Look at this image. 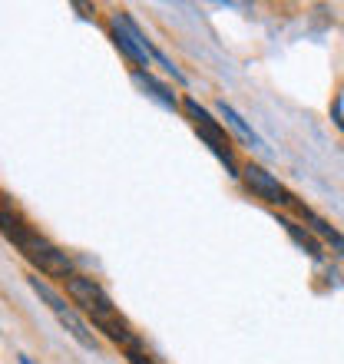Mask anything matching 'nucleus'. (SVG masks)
<instances>
[{"label": "nucleus", "instance_id": "nucleus-5", "mask_svg": "<svg viewBox=\"0 0 344 364\" xmlns=\"http://www.w3.org/2000/svg\"><path fill=\"white\" fill-rule=\"evenodd\" d=\"M109 33H113V43L116 50L123 53L129 63H136V70L149 67V60H153V43L146 40V33L136 27L133 17H126V14H116L113 23H109Z\"/></svg>", "mask_w": 344, "mask_h": 364}, {"label": "nucleus", "instance_id": "nucleus-4", "mask_svg": "<svg viewBox=\"0 0 344 364\" xmlns=\"http://www.w3.org/2000/svg\"><path fill=\"white\" fill-rule=\"evenodd\" d=\"M30 288H33V291L47 301V308L57 315V321L67 328L70 338H73L80 348H86V351H96V348H100V341H96V335L90 331V325H86L83 318L77 315V308H70L67 301H63V298H60L57 291L47 285V282H40V275H30Z\"/></svg>", "mask_w": 344, "mask_h": 364}, {"label": "nucleus", "instance_id": "nucleus-1", "mask_svg": "<svg viewBox=\"0 0 344 364\" xmlns=\"http://www.w3.org/2000/svg\"><path fill=\"white\" fill-rule=\"evenodd\" d=\"M0 219H4V235H7V242L30 262V265H33V269H40L43 275H50V278H63V282L77 275L67 252L57 249L53 242L43 239V235L33 232L30 225H23L17 215H10L7 205H4V212H0Z\"/></svg>", "mask_w": 344, "mask_h": 364}, {"label": "nucleus", "instance_id": "nucleus-7", "mask_svg": "<svg viewBox=\"0 0 344 364\" xmlns=\"http://www.w3.org/2000/svg\"><path fill=\"white\" fill-rule=\"evenodd\" d=\"M278 225H281V229L288 232V235H291V239H295V245L298 249H305L308 255H311V259L315 262H321L325 259V252H321V242L315 239V232L308 229V225H298L295 219H288V215H278Z\"/></svg>", "mask_w": 344, "mask_h": 364}, {"label": "nucleus", "instance_id": "nucleus-12", "mask_svg": "<svg viewBox=\"0 0 344 364\" xmlns=\"http://www.w3.org/2000/svg\"><path fill=\"white\" fill-rule=\"evenodd\" d=\"M20 364H33V361H30V358H27V355H20Z\"/></svg>", "mask_w": 344, "mask_h": 364}, {"label": "nucleus", "instance_id": "nucleus-9", "mask_svg": "<svg viewBox=\"0 0 344 364\" xmlns=\"http://www.w3.org/2000/svg\"><path fill=\"white\" fill-rule=\"evenodd\" d=\"M133 80L146 90V93L153 96L156 103H163L166 109H179V100H176V93H172L166 83H159V80H156L149 70H133Z\"/></svg>", "mask_w": 344, "mask_h": 364}, {"label": "nucleus", "instance_id": "nucleus-10", "mask_svg": "<svg viewBox=\"0 0 344 364\" xmlns=\"http://www.w3.org/2000/svg\"><path fill=\"white\" fill-rule=\"evenodd\" d=\"M219 116H222V119H225V123H229V129H232V133H235V136H239V139H242V143H245V146H252V149H258V146H262V139H258V133H255V129H252L249 123H245V119H242V116H239V109H235V106H229V103H225V100H222V103H219Z\"/></svg>", "mask_w": 344, "mask_h": 364}, {"label": "nucleus", "instance_id": "nucleus-11", "mask_svg": "<svg viewBox=\"0 0 344 364\" xmlns=\"http://www.w3.org/2000/svg\"><path fill=\"white\" fill-rule=\"evenodd\" d=\"M126 361H129V364H156L153 358L146 355V348H136V351H126Z\"/></svg>", "mask_w": 344, "mask_h": 364}, {"label": "nucleus", "instance_id": "nucleus-3", "mask_svg": "<svg viewBox=\"0 0 344 364\" xmlns=\"http://www.w3.org/2000/svg\"><path fill=\"white\" fill-rule=\"evenodd\" d=\"M63 285H67V295L73 298V305L83 308V315L93 318V325L100 328V331H103V328H109V325H116V321L123 318L119 311H116L113 301H109V295L96 285L93 278L73 275V278H67Z\"/></svg>", "mask_w": 344, "mask_h": 364}, {"label": "nucleus", "instance_id": "nucleus-6", "mask_svg": "<svg viewBox=\"0 0 344 364\" xmlns=\"http://www.w3.org/2000/svg\"><path fill=\"white\" fill-rule=\"evenodd\" d=\"M242 179H245V186L252 189V196H258V199H265L268 205H298L295 196L281 186V182L275 179V176L268 173L265 166L258 163H249L245 169H242Z\"/></svg>", "mask_w": 344, "mask_h": 364}, {"label": "nucleus", "instance_id": "nucleus-8", "mask_svg": "<svg viewBox=\"0 0 344 364\" xmlns=\"http://www.w3.org/2000/svg\"><path fill=\"white\" fill-rule=\"evenodd\" d=\"M295 209H298V215H301V222H305L308 229L315 232V235H321L328 245H335V249L344 255V235L335 229V225H331V222H325L321 215H315L311 209H305V205H295Z\"/></svg>", "mask_w": 344, "mask_h": 364}, {"label": "nucleus", "instance_id": "nucleus-2", "mask_svg": "<svg viewBox=\"0 0 344 364\" xmlns=\"http://www.w3.org/2000/svg\"><path fill=\"white\" fill-rule=\"evenodd\" d=\"M182 113L189 116L192 129L199 133V139L205 146H209L212 153L219 156L222 163H225V169H229V176H242L239 163H235V156H232V146H229V136H225V129H222V123L215 119V116L205 109V106L199 103V100H192V96H186L182 100Z\"/></svg>", "mask_w": 344, "mask_h": 364}]
</instances>
